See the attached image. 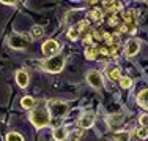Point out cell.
Segmentation results:
<instances>
[{"mask_svg":"<svg viewBox=\"0 0 148 141\" xmlns=\"http://www.w3.org/2000/svg\"><path fill=\"white\" fill-rule=\"evenodd\" d=\"M85 57L88 59V60H93V59H96V48L93 46H88L85 49Z\"/></svg>","mask_w":148,"mask_h":141,"instance_id":"16","label":"cell"},{"mask_svg":"<svg viewBox=\"0 0 148 141\" xmlns=\"http://www.w3.org/2000/svg\"><path fill=\"white\" fill-rule=\"evenodd\" d=\"M6 141H24V138L19 135V133L11 132V133H8V136H6Z\"/></svg>","mask_w":148,"mask_h":141,"instance_id":"19","label":"cell"},{"mask_svg":"<svg viewBox=\"0 0 148 141\" xmlns=\"http://www.w3.org/2000/svg\"><path fill=\"white\" fill-rule=\"evenodd\" d=\"M2 3H5V5H16L17 0H0Z\"/></svg>","mask_w":148,"mask_h":141,"instance_id":"26","label":"cell"},{"mask_svg":"<svg viewBox=\"0 0 148 141\" xmlns=\"http://www.w3.org/2000/svg\"><path fill=\"white\" fill-rule=\"evenodd\" d=\"M99 52H101L103 56H107V54H109V49H107V48H101V49H99Z\"/></svg>","mask_w":148,"mask_h":141,"instance_id":"28","label":"cell"},{"mask_svg":"<svg viewBox=\"0 0 148 141\" xmlns=\"http://www.w3.org/2000/svg\"><path fill=\"white\" fill-rule=\"evenodd\" d=\"M54 138L57 141H63L66 138V128H63V127H58V128L54 130Z\"/></svg>","mask_w":148,"mask_h":141,"instance_id":"13","label":"cell"},{"mask_svg":"<svg viewBox=\"0 0 148 141\" xmlns=\"http://www.w3.org/2000/svg\"><path fill=\"white\" fill-rule=\"evenodd\" d=\"M21 105H22L24 110H30V108H33L35 100H33L32 97H24L22 100H21Z\"/></svg>","mask_w":148,"mask_h":141,"instance_id":"14","label":"cell"},{"mask_svg":"<svg viewBox=\"0 0 148 141\" xmlns=\"http://www.w3.org/2000/svg\"><path fill=\"white\" fill-rule=\"evenodd\" d=\"M63 65H65V59H63V56H60V54L51 56V57H47L43 62V68L46 70V72H49V73H58V72H62Z\"/></svg>","mask_w":148,"mask_h":141,"instance_id":"2","label":"cell"},{"mask_svg":"<svg viewBox=\"0 0 148 141\" xmlns=\"http://www.w3.org/2000/svg\"><path fill=\"white\" fill-rule=\"evenodd\" d=\"M41 49H43V52L47 56V57H51V56H55V52L58 51V43L55 40H47L43 44V48H41Z\"/></svg>","mask_w":148,"mask_h":141,"instance_id":"6","label":"cell"},{"mask_svg":"<svg viewBox=\"0 0 148 141\" xmlns=\"http://www.w3.org/2000/svg\"><path fill=\"white\" fill-rule=\"evenodd\" d=\"M79 140V135H74V133H69V135H66V138L63 141H77Z\"/></svg>","mask_w":148,"mask_h":141,"instance_id":"24","label":"cell"},{"mask_svg":"<svg viewBox=\"0 0 148 141\" xmlns=\"http://www.w3.org/2000/svg\"><path fill=\"white\" fill-rule=\"evenodd\" d=\"M93 122H95V114L93 113H87V114L80 116L77 124H79L80 128H90V127L93 125Z\"/></svg>","mask_w":148,"mask_h":141,"instance_id":"8","label":"cell"},{"mask_svg":"<svg viewBox=\"0 0 148 141\" xmlns=\"http://www.w3.org/2000/svg\"><path fill=\"white\" fill-rule=\"evenodd\" d=\"M120 86L123 87V89H129V87L132 86V81H131V78H120Z\"/></svg>","mask_w":148,"mask_h":141,"instance_id":"18","label":"cell"},{"mask_svg":"<svg viewBox=\"0 0 148 141\" xmlns=\"http://www.w3.org/2000/svg\"><path fill=\"white\" fill-rule=\"evenodd\" d=\"M139 103H140V106H143V108H148V89L145 90H142V92L139 94Z\"/></svg>","mask_w":148,"mask_h":141,"instance_id":"12","label":"cell"},{"mask_svg":"<svg viewBox=\"0 0 148 141\" xmlns=\"http://www.w3.org/2000/svg\"><path fill=\"white\" fill-rule=\"evenodd\" d=\"M109 24H110V26H117V17L112 16L110 19H109Z\"/></svg>","mask_w":148,"mask_h":141,"instance_id":"27","label":"cell"},{"mask_svg":"<svg viewBox=\"0 0 148 141\" xmlns=\"http://www.w3.org/2000/svg\"><path fill=\"white\" fill-rule=\"evenodd\" d=\"M8 43H10V46H11L13 49H27L30 46L29 37H25V35H19V33L11 35Z\"/></svg>","mask_w":148,"mask_h":141,"instance_id":"4","label":"cell"},{"mask_svg":"<svg viewBox=\"0 0 148 141\" xmlns=\"http://www.w3.org/2000/svg\"><path fill=\"white\" fill-rule=\"evenodd\" d=\"M91 41H93V38H91V35H85L84 37V43H85V46H90Z\"/></svg>","mask_w":148,"mask_h":141,"instance_id":"25","label":"cell"},{"mask_svg":"<svg viewBox=\"0 0 148 141\" xmlns=\"http://www.w3.org/2000/svg\"><path fill=\"white\" fill-rule=\"evenodd\" d=\"M137 136H139V138H147L148 136V127H142V128L137 130Z\"/></svg>","mask_w":148,"mask_h":141,"instance_id":"21","label":"cell"},{"mask_svg":"<svg viewBox=\"0 0 148 141\" xmlns=\"http://www.w3.org/2000/svg\"><path fill=\"white\" fill-rule=\"evenodd\" d=\"M79 35H80V30L77 29V27H73V29L68 30V38H69V40H77Z\"/></svg>","mask_w":148,"mask_h":141,"instance_id":"17","label":"cell"},{"mask_svg":"<svg viewBox=\"0 0 148 141\" xmlns=\"http://www.w3.org/2000/svg\"><path fill=\"white\" fill-rule=\"evenodd\" d=\"M107 76L110 79H120V78H121V72H120L118 67L112 65V67H109V68H107Z\"/></svg>","mask_w":148,"mask_h":141,"instance_id":"11","label":"cell"},{"mask_svg":"<svg viewBox=\"0 0 148 141\" xmlns=\"http://www.w3.org/2000/svg\"><path fill=\"white\" fill-rule=\"evenodd\" d=\"M43 33H44L43 27H40V26H33V27H32V37H33V38H36V40H38V38L43 37Z\"/></svg>","mask_w":148,"mask_h":141,"instance_id":"15","label":"cell"},{"mask_svg":"<svg viewBox=\"0 0 148 141\" xmlns=\"http://www.w3.org/2000/svg\"><path fill=\"white\" fill-rule=\"evenodd\" d=\"M139 122H140L143 127H148V114H142V116H140Z\"/></svg>","mask_w":148,"mask_h":141,"instance_id":"23","label":"cell"},{"mask_svg":"<svg viewBox=\"0 0 148 141\" xmlns=\"http://www.w3.org/2000/svg\"><path fill=\"white\" fill-rule=\"evenodd\" d=\"M47 111L52 117L62 119L63 116H66V113H68V105L63 103V101H58V100H52L47 103Z\"/></svg>","mask_w":148,"mask_h":141,"instance_id":"3","label":"cell"},{"mask_svg":"<svg viewBox=\"0 0 148 141\" xmlns=\"http://www.w3.org/2000/svg\"><path fill=\"white\" fill-rule=\"evenodd\" d=\"M87 2H90V3H96V0H87Z\"/></svg>","mask_w":148,"mask_h":141,"instance_id":"29","label":"cell"},{"mask_svg":"<svg viewBox=\"0 0 148 141\" xmlns=\"http://www.w3.org/2000/svg\"><path fill=\"white\" fill-rule=\"evenodd\" d=\"M104 8L114 15L115 11L121 10V3H120V2H115V0H106V2H104Z\"/></svg>","mask_w":148,"mask_h":141,"instance_id":"10","label":"cell"},{"mask_svg":"<svg viewBox=\"0 0 148 141\" xmlns=\"http://www.w3.org/2000/svg\"><path fill=\"white\" fill-rule=\"evenodd\" d=\"M139 49H140V43H139V40H136V38H131V40L126 43V46H125V52H126V56H136L137 52H139Z\"/></svg>","mask_w":148,"mask_h":141,"instance_id":"7","label":"cell"},{"mask_svg":"<svg viewBox=\"0 0 148 141\" xmlns=\"http://www.w3.org/2000/svg\"><path fill=\"white\" fill-rule=\"evenodd\" d=\"M30 121L36 128H43L51 122V116H49V111L46 108H36L30 113Z\"/></svg>","mask_w":148,"mask_h":141,"instance_id":"1","label":"cell"},{"mask_svg":"<svg viewBox=\"0 0 148 141\" xmlns=\"http://www.w3.org/2000/svg\"><path fill=\"white\" fill-rule=\"evenodd\" d=\"M88 17L93 21H101V11L99 10H95V11H90L88 13Z\"/></svg>","mask_w":148,"mask_h":141,"instance_id":"20","label":"cell"},{"mask_svg":"<svg viewBox=\"0 0 148 141\" xmlns=\"http://www.w3.org/2000/svg\"><path fill=\"white\" fill-rule=\"evenodd\" d=\"M16 81H17V84H19V87H27L29 86V73L27 72H24V70H21V72H17L16 73Z\"/></svg>","mask_w":148,"mask_h":141,"instance_id":"9","label":"cell"},{"mask_svg":"<svg viewBox=\"0 0 148 141\" xmlns=\"http://www.w3.org/2000/svg\"><path fill=\"white\" fill-rule=\"evenodd\" d=\"M87 81L91 84L93 87H103V76H101V73L99 72H88L87 73Z\"/></svg>","mask_w":148,"mask_h":141,"instance_id":"5","label":"cell"},{"mask_svg":"<svg viewBox=\"0 0 148 141\" xmlns=\"http://www.w3.org/2000/svg\"><path fill=\"white\" fill-rule=\"evenodd\" d=\"M115 140H118V141H129V135H128V133H118V135H115Z\"/></svg>","mask_w":148,"mask_h":141,"instance_id":"22","label":"cell"}]
</instances>
